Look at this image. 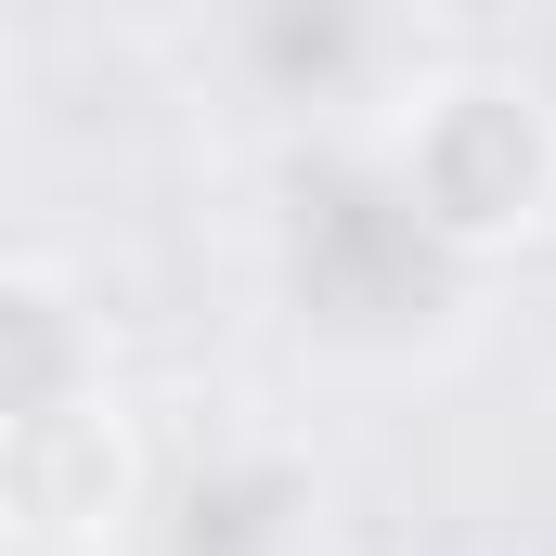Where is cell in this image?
Masks as SVG:
<instances>
[{"label":"cell","mask_w":556,"mask_h":556,"mask_svg":"<svg viewBox=\"0 0 556 556\" xmlns=\"http://www.w3.org/2000/svg\"><path fill=\"white\" fill-rule=\"evenodd\" d=\"M389 194H402V220H415L427 247H453V260L531 247L544 207H556V104L531 78H505V65L427 78L415 104H402V130H389Z\"/></svg>","instance_id":"1"},{"label":"cell","mask_w":556,"mask_h":556,"mask_svg":"<svg viewBox=\"0 0 556 556\" xmlns=\"http://www.w3.org/2000/svg\"><path fill=\"white\" fill-rule=\"evenodd\" d=\"M130 505H142V427L104 376L0 427V531L13 544H117Z\"/></svg>","instance_id":"2"},{"label":"cell","mask_w":556,"mask_h":556,"mask_svg":"<svg viewBox=\"0 0 556 556\" xmlns=\"http://www.w3.org/2000/svg\"><path fill=\"white\" fill-rule=\"evenodd\" d=\"M91 376H104V350H91L78 285L39 273V260H0V427L65 402V389H91Z\"/></svg>","instance_id":"3"},{"label":"cell","mask_w":556,"mask_h":556,"mask_svg":"<svg viewBox=\"0 0 556 556\" xmlns=\"http://www.w3.org/2000/svg\"><path fill=\"white\" fill-rule=\"evenodd\" d=\"M0 104H13V78H0Z\"/></svg>","instance_id":"4"}]
</instances>
